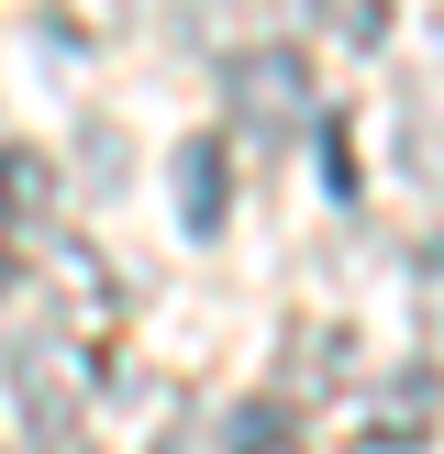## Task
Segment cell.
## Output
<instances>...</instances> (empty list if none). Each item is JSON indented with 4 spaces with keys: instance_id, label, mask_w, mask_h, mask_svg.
<instances>
[{
    "instance_id": "obj_1",
    "label": "cell",
    "mask_w": 444,
    "mask_h": 454,
    "mask_svg": "<svg viewBox=\"0 0 444 454\" xmlns=\"http://www.w3.org/2000/svg\"><path fill=\"white\" fill-rule=\"evenodd\" d=\"M222 111H234L256 145H289V133L311 122V56H289V44H244L234 67H222Z\"/></svg>"
},
{
    "instance_id": "obj_2",
    "label": "cell",
    "mask_w": 444,
    "mask_h": 454,
    "mask_svg": "<svg viewBox=\"0 0 444 454\" xmlns=\"http://www.w3.org/2000/svg\"><path fill=\"white\" fill-rule=\"evenodd\" d=\"M433 421H444V388H433V366H400L389 388L367 399V421H355V454H389V443L411 454L422 433H433Z\"/></svg>"
},
{
    "instance_id": "obj_3",
    "label": "cell",
    "mask_w": 444,
    "mask_h": 454,
    "mask_svg": "<svg viewBox=\"0 0 444 454\" xmlns=\"http://www.w3.org/2000/svg\"><path fill=\"white\" fill-rule=\"evenodd\" d=\"M167 177H178V222L211 244V233H222V211H234V155H222V133H189Z\"/></svg>"
},
{
    "instance_id": "obj_4",
    "label": "cell",
    "mask_w": 444,
    "mask_h": 454,
    "mask_svg": "<svg viewBox=\"0 0 444 454\" xmlns=\"http://www.w3.org/2000/svg\"><path fill=\"white\" fill-rule=\"evenodd\" d=\"M222 454H300L289 399H234V411H222Z\"/></svg>"
},
{
    "instance_id": "obj_5",
    "label": "cell",
    "mask_w": 444,
    "mask_h": 454,
    "mask_svg": "<svg viewBox=\"0 0 444 454\" xmlns=\"http://www.w3.org/2000/svg\"><path fill=\"white\" fill-rule=\"evenodd\" d=\"M44 200H56V155L0 145V222H44Z\"/></svg>"
},
{
    "instance_id": "obj_6",
    "label": "cell",
    "mask_w": 444,
    "mask_h": 454,
    "mask_svg": "<svg viewBox=\"0 0 444 454\" xmlns=\"http://www.w3.org/2000/svg\"><path fill=\"white\" fill-rule=\"evenodd\" d=\"M322 22L345 44H389V0H322Z\"/></svg>"
},
{
    "instance_id": "obj_7",
    "label": "cell",
    "mask_w": 444,
    "mask_h": 454,
    "mask_svg": "<svg viewBox=\"0 0 444 454\" xmlns=\"http://www.w3.org/2000/svg\"><path fill=\"white\" fill-rule=\"evenodd\" d=\"M0 288H12V233H0Z\"/></svg>"
}]
</instances>
